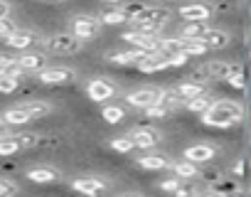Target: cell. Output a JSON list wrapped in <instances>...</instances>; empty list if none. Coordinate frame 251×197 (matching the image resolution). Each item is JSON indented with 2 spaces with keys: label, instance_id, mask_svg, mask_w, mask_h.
<instances>
[{
  "label": "cell",
  "instance_id": "1",
  "mask_svg": "<svg viewBox=\"0 0 251 197\" xmlns=\"http://www.w3.org/2000/svg\"><path fill=\"white\" fill-rule=\"evenodd\" d=\"M241 119H244V106L239 101H231V98L212 101V106L202 114V123L212 128H229L236 126Z\"/></svg>",
  "mask_w": 251,
  "mask_h": 197
},
{
  "label": "cell",
  "instance_id": "2",
  "mask_svg": "<svg viewBox=\"0 0 251 197\" xmlns=\"http://www.w3.org/2000/svg\"><path fill=\"white\" fill-rule=\"evenodd\" d=\"M40 138L35 133H18V136H0V155L8 158V155H15L25 148H32L37 146Z\"/></svg>",
  "mask_w": 251,
  "mask_h": 197
},
{
  "label": "cell",
  "instance_id": "3",
  "mask_svg": "<svg viewBox=\"0 0 251 197\" xmlns=\"http://www.w3.org/2000/svg\"><path fill=\"white\" fill-rule=\"evenodd\" d=\"M101 20L99 18H94V15H76V18H72V35L74 37H79V40H91V37H96L99 32H101Z\"/></svg>",
  "mask_w": 251,
  "mask_h": 197
},
{
  "label": "cell",
  "instance_id": "4",
  "mask_svg": "<svg viewBox=\"0 0 251 197\" xmlns=\"http://www.w3.org/2000/svg\"><path fill=\"white\" fill-rule=\"evenodd\" d=\"M81 47H84V40L74 37L72 32H59L47 40V49L54 54H74V52H81Z\"/></svg>",
  "mask_w": 251,
  "mask_h": 197
},
{
  "label": "cell",
  "instance_id": "5",
  "mask_svg": "<svg viewBox=\"0 0 251 197\" xmlns=\"http://www.w3.org/2000/svg\"><path fill=\"white\" fill-rule=\"evenodd\" d=\"M170 20V10L168 8H153V5H143L128 23H133V25H165Z\"/></svg>",
  "mask_w": 251,
  "mask_h": 197
},
{
  "label": "cell",
  "instance_id": "6",
  "mask_svg": "<svg viewBox=\"0 0 251 197\" xmlns=\"http://www.w3.org/2000/svg\"><path fill=\"white\" fill-rule=\"evenodd\" d=\"M74 69H69V67H45V69H40L37 72V79H40V84H45V86H62V84H69V81H74Z\"/></svg>",
  "mask_w": 251,
  "mask_h": 197
},
{
  "label": "cell",
  "instance_id": "7",
  "mask_svg": "<svg viewBox=\"0 0 251 197\" xmlns=\"http://www.w3.org/2000/svg\"><path fill=\"white\" fill-rule=\"evenodd\" d=\"M108 187H111V182L106 177H101V175H86V177H79V180L72 182V190H76V192H81L86 197H99Z\"/></svg>",
  "mask_w": 251,
  "mask_h": 197
},
{
  "label": "cell",
  "instance_id": "8",
  "mask_svg": "<svg viewBox=\"0 0 251 197\" xmlns=\"http://www.w3.org/2000/svg\"><path fill=\"white\" fill-rule=\"evenodd\" d=\"M123 40L128 42L133 49H141V52H146V54L158 52V49H160V42H163L160 35H143V32H133V30H131V32H126Z\"/></svg>",
  "mask_w": 251,
  "mask_h": 197
},
{
  "label": "cell",
  "instance_id": "9",
  "mask_svg": "<svg viewBox=\"0 0 251 197\" xmlns=\"http://www.w3.org/2000/svg\"><path fill=\"white\" fill-rule=\"evenodd\" d=\"M160 91H163V89H158V86H143V89L131 91L128 96H126V101H128L133 109H148V106L158 104Z\"/></svg>",
  "mask_w": 251,
  "mask_h": 197
},
{
  "label": "cell",
  "instance_id": "10",
  "mask_svg": "<svg viewBox=\"0 0 251 197\" xmlns=\"http://www.w3.org/2000/svg\"><path fill=\"white\" fill-rule=\"evenodd\" d=\"M10 49H27V47H32V45H37L40 42V35L35 32V30H25V27H15L5 40H3Z\"/></svg>",
  "mask_w": 251,
  "mask_h": 197
},
{
  "label": "cell",
  "instance_id": "11",
  "mask_svg": "<svg viewBox=\"0 0 251 197\" xmlns=\"http://www.w3.org/2000/svg\"><path fill=\"white\" fill-rule=\"evenodd\" d=\"M136 67H138L141 72H146V74H153V72L168 69V67H170V57L163 54V52L158 49V52H151V54H146L143 59H138Z\"/></svg>",
  "mask_w": 251,
  "mask_h": 197
},
{
  "label": "cell",
  "instance_id": "12",
  "mask_svg": "<svg viewBox=\"0 0 251 197\" xmlns=\"http://www.w3.org/2000/svg\"><path fill=\"white\" fill-rule=\"evenodd\" d=\"M113 91H116V86H113L108 79H91L89 86H86L89 98H91V101H96V104H101V101H106V98H111Z\"/></svg>",
  "mask_w": 251,
  "mask_h": 197
},
{
  "label": "cell",
  "instance_id": "13",
  "mask_svg": "<svg viewBox=\"0 0 251 197\" xmlns=\"http://www.w3.org/2000/svg\"><path fill=\"white\" fill-rule=\"evenodd\" d=\"M217 155V148L209 146V143H195L190 148H185V160L200 165V163H209L212 158Z\"/></svg>",
  "mask_w": 251,
  "mask_h": 197
},
{
  "label": "cell",
  "instance_id": "14",
  "mask_svg": "<svg viewBox=\"0 0 251 197\" xmlns=\"http://www.w3.org/2000/svg\"><path fill=\"white\" fill-rule=\"evenodd\" d=\"M131 141H133V146L136 148H155L160 141H163V136H160V131H155V128H138V131H133L131 133Z\"/></svg>",
  "mask_w": 251,
  "mask_h": 197
},
{
  "label": "cell",
  "instance_id": "15",
  "mask_svg": "<svg viewBox=\"0 0 251 197\" xmlns=\"http://www.w3.org/2000/svg\"><path fill=\"white\" fill-rule=\"evenodd\" d=\"M59 177H62V172L57 168H50V165H37V168L27 170V180L37 182V185H50V182H57Z\"/></svg>",
  "mask_w": 251,
  "mask_h": 197
},
{
  "label": "cell",
  "instance_id": "16",
  "mask_svg": "<svg viewBox=\"0 0 251 197\" xmlns=\"http://www.w3.org/2000/svg\"><path fill=\"white\" fill-rule=\"evenodd\" d=\"M175 89H177V94L185 98V101L187 98H195V96H202V94H209V84L200 81V79H187V81L177 84Z\"/></svg>",
  "mask_w": 251,
  "mask_h": 197
},
{
  "label": "cell",
  "instance_id": "17",
  "mask_svg": "<svg viewBox=\"0 0 251 197\" xmlns=\"http://www.w3.org/2000/svg\"><path fill=\"white\" fill-rule=\"evenodd\" d=\"M180 18L185 23H190V20H209L212 18V8L204 5V3H187V5L180 8Z\"/></svg>",
  "mask_w": 251,
  "mask_h": 197
},
{
  "label": "cell",
  "instance_id": "18",
  "mask_svg": "<svg viewBox=\"0 0 251 197\" xmlns=\"http://www.w3.org/2000/svg\"><path fill=\"white\" fill-rule=\"evenodd\" d=\"M202 42H204V47L212 52V49H224L229 42H231V37L224 32V30H214V27H209L202 37H200Z\"/></svg>",
  "mask_w": 251,
  "mask_h": 197
},
{
  "label": "cell",
  "instance_id": "19",
  "mask_svg": "<svg viewBox=\"0 0 251 197\" xmlns=\"http://www.w3.org/2000/svg\"><path fill=\"white\" fill-rule=\"evenodd\" d=\"M15 67L20 69V72H40V69H45L47 67V57L45 54H23V57H18L15 59Z\"/></svg>",
  "mask_w": 251,
  "mask_h": 197
},
{
  "label": "cell",
  "instance_id": "20",
  "mask_svg": "<svg viewBox=\"0 0 251 197\" xmlns=\"http://www.w3.org/2000/svg\"><path fill=\"white\" fill-rule=\"evenodd\" d=\"M207 30H209V23L207 20H190V23L182 25V30H180L177 37H182V40H200Z\"/></svg>",
  "mask_w": 251,
  "mask_h": 197
},
{
  "label": "cell",
  "instance_id": "21",
  "mask_svg": "<svg viewBox=\"0 0 251 197\" xmlns=\"http://www.w3.org/2000/svg\"><path fill=\"white\" fill-rule=\"evenodd\" d=\"M158 104L165 106L168 111H175V109L185 106V98L177 94V89H163V91H160V98H158Z\"/></svg>",
  "mask_w": 251,
  "mask_h": 197
},
{
  "label": "cell",
  "instance_id": "22",
  "mask_svg": "<svg viewBox=\"0 0 251 197\" xmlns=\"http://www.w3.org/2000/svg\"><path fill=\"white\" fill-rule=\"evenodd\" d=\"M170 170H173L177 177H182V180H195V177H200V168H197L195 163H190V160L170 163Z\"/></svg>",
  "mask_w": 251,
  "mask_h": 197
},
{
  "label": "cell",
  "instance_id": "23",
  "mask_svg": "<svg viewBox=\"0 0 251 197\" xmlns=\"http://www.w3.org/2000/svg\"><path fill=\"white\" fill-rule=\"evenodd\" d=\"M32 121L35 119H42V116H47L50 111H52V106L47 104V101H23V104H18Z\"/></svg>",
  "mask_w": 251,
  "mask_h": 197
},
{
  "label": "cell",
  "instance_id": "24",
  "mask_svg": "<svg viewBox=\"0 0 251 197\" xmlns=\"http://www.w3.org/2000/svg\"><path fill=\"white\" fill-rule=\"evenodd\" d=\"M170 163L165 155H141L138 158V165L146 168V170H170Z\"/></svg>",
  "mask_w": 251,
  "mask_h": 197
},
{
  "label": "cell",
  "instance_id": "25",
  "mask_svg": "<svg viewBox=\"0 0 251 197\" xmlns=\"http://www.w3.org/2000/svg\"><path fill=\"white\" fill-rule=\"evenodd\" d=\"M0 119H3V123L5 126H25V123H30L32 119L20 109V106H13V109H8L3 116H0Z\"/></svg>",
  "mask_w": 251,
  "mask_h": 197
},
{
  "label": "cell",
  "instance_id": "26",
  "mask_svg": "<svg viewBox=\"0 0 251 197\" xmlns=\"http://www.w3.org/2000/svg\"><path fill=\"white\" fill-rule=\"evenodd\" d=\"M146 57V52H141V49H131V52H113V54H108V62L111 64H136L138 59H143Z\"/></svg>",
  "mask_w": 251,
  "mask_h": 197
},
{
  "label": "cell",
  "instance_id": "27",
  "mask_svg": "<svg viewBox=\"0 0 251 197\" xmlns=\"http://www.w3.org/2000/svg\"><path fill=\"white\" fill-rule=\"evenodd\" d=\"M101 25H123V23H128V15L123 13V8H113V10H106L99 15Z\"/></svg>",
  "mask_w": 251,
  "mask_h": 197
},
{
  "label": "cell",
  "instance_id": "28",
  "mask_svg": "<svg viewBox=\"0 0 251 197\" xmlns=\"http://www.w3.org/2000/svg\"><path fill=\"white\" fill-rule=\"evenodd\" d=\"M209 106H212V96L209 94H202V96H195V98H187L185 101V109H190L195 114H204Z\"/></svg>",
  "mask_w": 251,
  "mask_h": 197
},
{
  "label": "cell",
  "instance_id": "29",
  "mask_svg": "<svg viewBox=\"0 0 251 197\" xmlns=\"http://www.w3.org/2000/svg\"><path fill=\"white\" fill-rule=\"evenodd\" d=\"M18 86H20V74L0 72V94H13Z\"/></svg>",
  "mask_w": 251,
  "mask_h": 197
},
{
  "label": "cell",
  "instance_id": "30",
  "mask_svg": "<svg viewBox=\"0 0 251 197\" xmlns=\"http://www.w3.org/2000/svg\"><path fill=\"white\" fill-rule=\"evenodd\" d=\"M224 81L231 84L234 89H244V69H241V64H231L226 76H224Z\"/></svg>",
  "mask_w": 251,
  "mask_h": 197
},
{
  "label": "cell",
  "instance_id": "31",
  "mask_svg": "<svg viewBox=\"0 0 251 197\" xmlns=\"http://www.w3.org/2000/svg\"><path fill=\"white\" fill-rule=\"evenodd\" d=\"M182 47H185V40L182 37H168V40H163L160 42V52L163 54H177V52H182Z\"/></svg>",
  "mask_w": 251,
  "mask_h": 197
},
{
  "label": "cell",
  "instance_id": "32",
  "mask_svg": "<svg viewBox=\"0 0 251 197\" xmlns=\"http://www.w3.org/2000/svg\"><path fill=\"white\" fill-rule=\"evenodd\" d=\"M207 52H209V49L204 47L202 40H185L182 54H187V57H202V54H207Z\"/></svg>",
  "mask_w": 251,
  "mask_h": 197
},
{
  "label": "cell",
  "instance_id": "33",
  "mask_svg": "<svg viewBox=\"0 0 251 197\" xmlns=\"http://www.w3.org/2000/svg\"><path fill=\"white\" fill-rule=\"evenodd\" d=\"M197 185L192 182V180H180L177 182V187L173 190V197H197Z\"/></svg>",
  "mask_w": 251,
  "mask_h": 197
},
{
  "label": "cell",
  "instance_id": "34",
  "mask_svg": "<svg viewBox=\"0 0 251 197\" xmlns=\"http://www.w3.org/2000/svg\"><path fill=\"white\" fill-rule=\"evenodd\" d=\"M229 67H231V64H226V62H212V64L204 67V74H207L209 79H224L226 72H229Z\"/></svg>",
  "mask_w": 251,
  "mask_h": 197
},
{
  "label": "cell",
  "instance_id": "35",
  "mask_svg": "<svg viewBox=\"0 0 251 197\" xmlns=\"http://www.w3.org/2000/svg\"><path fill=\"white\" fill-rule=\"evenodd\" d=\"M111 148H113L116 153H131L136 146H133L131 136H118V138H111Z\"/></svg>",
  "mask_w": 251,
  "mask_h": 197
},
{
  "label": "cell",
  "instance_id": "36",
  "mask_svg": "<svg viewBox=\"0 0 251 197\" xmlns=\"http://www.w3.org/2000/svg\"><path fill=\"white\" fill-rule=\"evenodd\" d=\"M101 116H103L106 123H121L123 121V109L121 106H103Z\"/></svg>",
  "mask_w": 251,
  "mask_h": 197
},
{
  "label": "cell",
  "instance_id": "37",
  "mask_svg": "<svg viewBox=\"0 0 251 197\" xmlns=\"http://www.w3.org/2000/svg\"><path fill=\"white\" fill-rule=\"evenodd\" d=\"M18 182L8 180V177H0V197H15L18 195Z\"/></svg>",
  "mask_w": 251,
  "mask_h": 197
},
{
  "label": "cell",
  "instance_id": "38",
  "mask_svg": "<svg viewBox=\"0 0 251 197\" xmlns=\"http://www.w3.org/2000/svg\"><path fill=\"white\" fill-rule=\"evenodd\" d=\"M146 111V119H163V116H168L170 111L165 109V106H160V104H153V106H148V109H143Z\"/></svg>",
  "mask_w": 251,
  "mask_h": 197
},
{
  "label": "cell",
  "instance_id": "39",
  "mask_svg": "<svg viewBox=\"0 0 251 197\" xmlns=\"http://www.w3.org/2000/svg\"><path fill=\"white\" fill-rule=\"evenodd\" d=\"M13 30H15V23H13V20H8V18L0 20V40H5Z\"/></svg>",
  "mask_w": 251,
  "mask_h": 197
},
{
  "label": "cell",
  "instance_id": "40",
  "mask_svg": "<svg viewBox=\"0 0 251 197\" xmlns=\"http://www.w3.org/2000/svg\"><path fill=\"white\" fill-rule=\"evenodd\" d=\"M182 177H177V175H173V177H165L163 182H160V190H165V192H173L175 187H177V182H180Z\"/></svg>",
  "mask_w": 251,
  "mask_h": 197
},
{
  "label": "cell",
  "instance_id": "41",
  "mask_svg": "<svg viewBox=\"0 0 251 197\" xmlns=\"http://www.w3.org/2000/svg\"><path fill=\"white\" fill-rule=\"evenodd\" d=\"M15 67V59L8 57V54H0V72H10Z\"/></svg>",
  "mask_w": 251,
  "mask_h": 197
},
{
  "label": "cell",
  "instance_id": "42",
  "mask_svg": "<svg viewBox=\"0 0 251 197\" xmlns=\"http://www.w3.org/2000/svg\"><path fill=\"white\" fill-rule=\"evenodd\" d=\"M187 54H182V52H177V54H170V67H182V64H187Z\"/></svg>",
  "mask_w": 251,
  "mask_h": 197
},
{
  "label": "cell",
  "instance_id": "43",
  "mask_svg": "<svg viewBox=\"0 0 251 197\" xmlns=\"http://www.w3.org/2000/svg\"><path fill=\"white\" fill-rule=\"evenodd\" d=\"M244 168H246V160H244V158H239V160L234 163V170H231V175H234V177H244Z\"/></svg>",
  "mask_w": 251,
  "mask_h": 197
},
{
  "label": "cell",
  "instance_id": "44",
  "mask_svg": "<svg viewBox=\"0 0 251 197\" xmlns=\"http://www.w3.org/2000/svg\"><path fill=\"white\" fill-rule=\"evenodd\" d=\"M3 18H10V3L0 0V20H3Z\"/></svg>",
  "mask_w": 251,
  "mask_h": 197
},
{
  "label": "cell",
  "instance_id": "45",
  "mask_svg": "<svg viewBox=\"0 0 251 197\" xmlns=\"http://www.w3.org/2000/svg\"><path fill=\"white\" fill-rule=\"evenodd\" d=\"M197 197H229V195H224L219 190H207V192H197Z\"/></svg>",
  "mask_w": 251,
  "mask_h": 197
},
{
  "label": "cell",
  "instance_id": "46",
  "mask_svg": "<svg viewBox=\"0 0 251 197\" xmlns=\"http://www.w3.org/2000/svg\"><path fill=\"white\" fill-rule=\"evenodd\" d=\"M118 197H143V195H138V192H126V195H118Z\"/></svg>",
  "mask_w": 251,
  "mask_h": 197
},
{
  "label": "cell",
  "instance_id": "47",
  "mask_svg": "<svg viewBox=\"0 0 251 197\" xmlns=\"http://www.w3.org/2000/svg\"><path fill=\"white\" fill-rule=\"evenodd\" d=\"M101 3H111V5H121L123 0H101Z\"/></svg>",
  "mask_w": 251,
  "mask_h": 197
},
{
  "label": "cell",
  "instance_id": "48",
  "mask_svg": "<svg viewBox=\"0 0 251 197\" xmlns=\"http://www.w3.org/2000/svg\"><path fill=\"white\" fill-rule=\"evenodd\" d=\"M0 136H5V123H3V119H0Z\"/></svg>",
  "mask_w": 251,
  "mask_h": 197
},
{
  "label": "cell",
  "instance_id": "49",
  "mask_svg": "<svg viewBox=\"0 0 251 197\" xmlns=\"http://www.w3.org/2000/svg\"><path fill=\"white\" fill-rule=\"evenodd\" d=\"M160 3H168V0H160Z\"/></svg>",
  "mask_w": 251,
  "mask_h": 197
},
{
  "label": "cell",
  "instance_id": "50",
  "mask_svg": "<svg viewBox=\"0 0 251 197\" xmlns=\"http://www.w3.org/2000/svg\"><path fill=\"white\" fill-rule=\"evenodd\" d=\"M54 3H59V0H54Z\"/></svg>",
  "mask_w": 251,
  "mask_h": 197
}]
</instances>
